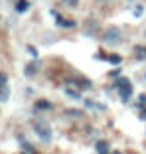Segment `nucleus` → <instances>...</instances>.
<instances>
[{
  "mask_svg": "<svg viewBox=\"0 0 146 154\" xmlns=\"http://www.w3.org/2000/svg\"><path fill=\"white\" fill-rule=\"evenodd\" d=\"M34 127V132H36L38 136H40V140H44V142H50L51 140V136H53V132H51V128H50V125H46V122H40V121H36L32 125Z\"/></svg>",
  "mask_w": 146,
  "mask_h": 154,
  "instance_id": "obj_1",
  "label": "nucleus"
},
{
  "mask_svg": "<svg viewBox=\"0 0 146 154\" xmlns=\"http://www.w3.org/2000/svg\"><path fill=\"white\" fill-rule=\"evenodd\" d=\"M120 30L119 28H107L105 30V34H103V42L105 44H109V45H117V44H120Z\"/></svg>",
  "mask_w": 146,
  "mask_h": 154,
  "instance_id": "obj_2",
  "label": "nucleus"
},
{
  "mask_svg": "<svg viewBox=\"0 0 146 154\" xmlns=\"http://www.w3.org/2000/svg\"><path fill=\"white\" fill-rule=\"evenodd\" d=\"M117 89L120 91V99H123V103H126V101L132 97V85H130L128 79H119V81H117Z\"/></svg>",
  "mask_w": 146,
  "mask_h": 154,
  "instance_id": "obj_3",
  "label": "nucleus"
},
{
  "mask_svg": "<svg viewBox=\"0 0 146 154\" xmlns=\"http://www.w3.org/2000/svg\"><path fill=\"white\" fill-rule=\"evenodd\" d=\"M63 93L69 97V99H75V101H81V91L79 89H75V87L69 83V85H65L63 87Z\"/></svg>",
  "mask_w": 146,
  "mask_h": 154,
  "instance_id": "obj_4",
  "label": "nucleus"
},
{
  "mask_svg": "<svg viewBox=\"0 0 146 154\" xmlns=\"http://www.w3.org/2000/svg\"><path fill=\"white\" fill-rule=\"evenodd\" d=\"M38 69H40V67H38V63H36V61H30V63L26 65V69H24V73H26L28 77H34V75L38 73Z\"/></svg>",
  "mask_w": 146,
  "mask_h": 154,
  "instance_id": "obj_5",
  "label": "nucleus"
},
{
  "mask_svg": "<svg viewBox=\"0 0 146 154\" xmlns=\"http://www.w3.org/2000/svg\"><path fill=\"white\" fill-rule=\"evenodd\" d=\"M95 148H97L99 154H109V142H107V140H97Z\"/></svg>",
  "mask_w": 146,
  "mask_h": 154,
  "instance_id": "obj_6",
  "label": "nucleus"
},
{
  "mask_svg": "<svg viewBox=\"0 0 146 154\" xmlns=\"http://www.w3.org/2000/svg\"><path fill=\"white\" fill-rule=\"evenodd\" d=\"M36 109L38 111H50L51 109V103H50V101H46V99H40V101H36Z\"/></svg>",
  "mask_w": 146,
  "mask_h": 154,
  "instance_id": "obj_7",
  "label": "nucleus"
},
{
  "mask_svg": "<svg viewBox=\"0 0 146 154\" xmlns=\"http://www.w3.org/2000/svg\"><path fill=\"white\" fill-rule=\"evenodd\" d=\"M30 8V2H28V0H18V2H16V12H26V10Z\"/></svg>",
  "mask_w": 146,
  "mask_h": 154,
  "instance_id": "obj_8",
  "label": "nucleus"
},
{
  "mask_svg": "<svg viewBox=\"0 0 146 154\" xmlns=\"http://www.w3.org/2000/svg\"><path fill=\"white\" fill-rule=\"evenodd\" d=\"M57 26H61V28H73L75 26V22L73 20H67V18H61V16H57Z\"/></svg>",
  "mask_w": 146,
  "mask_h": 154,
  "instance_id": "obj_9",
  "label": "nucleus"
},
{
  "mask_svg": "<svg viewBox=\"0 0 146 154\" xmlns=\"http://www.w3.org/2000/svg\"><path fill=\"white\" fill-rule=\"evenodd\" d=\"M8 99H10V87L6 85V87H2V89H0V101L4 103V101H8Z\"/></svg>",
  "mask_w": 146,
  "mask_h": 154,
  "instance_id": "obj_10",
  "label": "nucleus"
},
{
  "mask_svg": "<svg viewBox=\"0 0 146 154\" xmlns=\"http://www.w3.org/2000/svg\"><path fill=\"white\" fill-rule=\"evenodd\" d=\"M134 54H136L138 59H146V48H142V45H136V48H134Z\"/></svg>",
  "mask_w": 146,
  "mask_h": 154,
  "instance_id": "obj_11",
  "label": "nucleus"
},
{
  "mask_svg": "<svg viewBox=\"0 0 146 154\" xmlns=\"http://www.w3.org/2000/svg\"><path fill=\"white\" fill-rule=\"evenodd\" d=\"M75 85L83 87V89H91V81H89V79H85V77H81V79H77V83H75Z\"/></svg>",
  "mask_w": 146,
  "mask_h": 154,
  "instance_id": "obj_12",
  "label": "nucleus"
},
{
  "mask_svg": "<svg viewBox=\"0 0 146 154\" xmlns=\"http://www.w3.org/2000/svg\"><path fill=\"white\" fill-rule=\"evenodd\" d=\"M6 85H8V75L6 73H0V89L6 87Z\"/></svg>",
  "mask_w": 146,
  "mask_h": 154,
  "instance_id": "obj_13",
  "label": "nucleus"
},
{
  "mask_svg": "<svg viewBox=\"0 0 146 154\" xmlns=\"http://www.w3.org/2000/svg\"><path fill=\"white\" fill-rule=\"evenodd\" d=\"M109 61H111V63H114V65H119L120 63V55H117V54L109 55Z\"/></svg>",
  "mask_w": 146,
  "mask_h": 154,
  "instance_id": "obj_14",
  "label": "nucleus"
},
{
  "mask_svg": "<svg viewBox=\"0 0 146 154\" xmlns=\"http://www.w3.org/2000/svg\"><path fill=\"white\" fill-rule=\"evenodd\" d=\"M65 115H69V117H81V111H75V109H67V111H65Z\"/></svg>",
  "mask_w": 146,
  "mask_h": 154,
  "instance_id": "obj_15",
  "label": "nucleus"
},
{
  "mask_svg": "<svg viewBox=\"0 0 146 154\" xmlns=\"http://www.w3.org/2000/svg\"><path fill=\"white\" fill-rule=\"evenodd\" d=\"M28 54L32 55V57H38V50L34 48V45H28Z\"/></svg>",
  "mask_w": 146,
  "mask_h": 154,
  "instance_id": "obj_16",
  "label": "nucleus"
},
{
  "mask_svg": "<svg viewBox=\"0 0 146 154\" xmlns=\"http://www.w3.org/2000/svg\"><path fill=\"white\" fill-rule=\"evenodd\" d=\"M63 2H65L67 6H71V8H75V6L79 4V0H63Z\"/></svg>",
  "mask_w": 146,
  "mask_h": 154,
  "instance_id": "obj_17",
  "label": "nucleus"
},
{
  "mask_svg": "<svg viewBox=\"0 0 146 154\" xmlns=\"http://www.w3.org/2000/svg\"><path fill=\"white\" fill-rule=\"evenodd\" d=\"M140 101H142V103H146V95H140Z\"/></svg>",
  "mask_w": 146,
  "mask_h": 154,
  "instance_id": "obj_18",
  "label": "nucleus"
},
{
  "mask_svg": "<svg viewBox=\"0 0 146 154\" xmlns=\"http://www.w3.org/2000/svg\"><path fill=\"white\" fill-rule=\"evenodd\" d=\"M140 119H146V111H142V113H140Z\"/></svg>",
  "mask_w": 146,
  "mask_h": 154,
  "instance_id": "obj_19",
  "label": "nucleus"
},
{
  "mask_svg": "<svg viewBox=\"0 0 146 154\" xmlns=\"http://www.w3.org/2000/svg\"><path fill=\"white\" fill-rule=\"evenodd\" d=\"M111 154H123V152H119V150H113V152H111Z\"/></svg>",
  "mask_w": 146,
  "mask_h": 154,
  "instance_id": "obj_20",
  "label": "nucleus"
},
{
  "mask_svg": "<svg viewBox=\"0 0 146 154\" xmlns=\"http://www.w3.org/2000/svg\"><path fill=\"white\" fill-rule=\"evenodd\" d=\"M20 154H26V152H20Z\"/></svg>",
  "mask_w": 146,
  "mask_h": 154,
  "instance_id": "obj_21",
  "label": "nucleus"
},
{
  "mask_svg": "<svg viewBox=\"0 0 146 154\" xmlns=\"http://www.w3.org/2000/svg\"><path fill=\"white\" fill-rule=\"evenodd\" d=\"M144 79H146V73H144Z\"/></svg>",
  "mask_w": 146,
  "mask_h": 154,
  "instance_id": "obj_22",
  "label": "nucleus"
}]
</instances>
